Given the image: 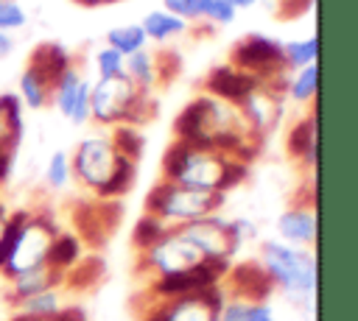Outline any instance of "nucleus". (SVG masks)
Listing matches in <instances>:
<instances>
[{"label": "nucleus", "mask_w": 358, "mask_h": 321, "mask_svg": "<svg viewBox=\"0 0 358 321\" xmlns=\"http://www.w3.org/2000/svg\"><path fill=\"white\" fill-rule=\"evenodd\" d=\"M238 109H241L246 126L252 128V134H255L257 140H263L266 134H271V131L277 128V123H280V117H282V98H280L274 89H268L266 84H260V87H255V89L238 103Z\"/></svg>", "instance_id": "nucleus-12"}, {"label": "nucleus", "mask_w": 358, "mask_h": 321, "mask_svg": "<svg viewBox=\"0 0 358 321\" xmlns=\"http://www.w3.org/2000/svg\"><path fill=\"white\" fill-rule=\"evenodd\" d=\"M70 176L101 201H109L129 193L137 176V162L123 156L109 134H90L70 154Z\"/></svg>", "instance_id": "nucleus-3"}, {"label": "nucleus", "mask_w": 358, "mask_h": 321, "mask_svg": "<svg viewBox=\"0 0 358 321\" xmlns=\"http://www.w3.org/2000/svg\"><path fill=\"white\" fill-rule=\"evenodd\" d=\"M64 285V274L62 271H53L50 265H39L34 271H25L14 279H8V290H6V301L14 304L31 293H39V290H50V288H62Z\"/></svg>", "instance_id": "nucleus-16"}, {"label": "nucleus", "mask_w": 358, "mask_h": 321, "mask_svg": "<svg viewBox=\"0 0 358 321\" xmlns=\"http://www.w3.org/2000/svg\"><path fill=\"white\" fill-rule=\"evenodd\" d=\"M285 145H288V154L299 159L305 167H316V112L291 126Z\"/></svg>", "instance_id": "nucleus-17"}, {"label": "nucleus", "mask_w": 358, "mask_h": 321, "mask_svg": "<svg viewBox=\"0 0 358 321\" xmlns=\"http://www.w3.org/2000/svg\"><path fill=\"white\" fill-rule=\"evenodd\" d=\"M204 17H210L213 22L229 25V22L235 20V8H232V3H229V0H210V8H207V14H204Z\"/></svg>", "instance_id": "nucleus-37"}, {"label": "nucleus", "mask_w": 358, "mask_h": 321, "mask_svg": "<svg viewBox=\"0 0 358 321\" xmlns=\"http://www.w3.org/2000/svg\"><path fill=\"white\" fill-rule=\"evenodd\" d=\"M176 229L199 248V254L207 262H232L235 251L241 248V243L232 234L229 218H221L218 212L215 215H207V218H199L193 223L176 226Z\"/></svg>", "instance_id": "nucleus-10"}, {"label": "nucleus", "mask_w": 358, "mask_h": 321, "mask_svg": "<svg viewBox=\"0 0 358 321\" xmlns=\"http://www.w3.org/2000/svg\"><path fill=\"white\" fill-rule=\"evenodd\" d=\"M249 176V165L238 162L235 156H227L221 151L199 148L182 140H173L162 156V179L204 190V193H229Z\"/></svg>", "instance_id": "nucleus-2"}, {"label": "nucleus", "mask_w": 358, "mask_h": 321, "mask_svg": "<svg viewBox=\"0 0 358 321\" xmlns=\"http://www.w3.org/2000/svg\"><path fill=\"white\" fill-rule=\"evenodd\" d=\"M151 114V95L140 92L126 73L98 78L90 89V120L101 126H140Z\"/></svg>", "instance_id": "nucleus-5"}, {"label": "nucleus", "mask_w": 358, "mask_h": 321, "mask_svg": "<svg viewBox=\"0 0 358 321\" xmlns=\"http://www.w3.org/2000/svg\"><path fill=\"white\" fill-rule=\"evenodd\" d=\"M145 42L148 39H145V33H143L140 25H117V28H112L106 33V47L117 50L123 59L131 56V53H137V50H143Z\"/></svg>", "instance_id": "nucleus-26"}, {"label": "nucleus", "mask_w": 358, "mask_h": 321, "mask_svg": "<svg viewBox=\"0 0 358 321\" xmlns=\"http://www.w3.org/2000/svg\"><path fill=\"white\" fill-rule=\"evenodd\" d=\"M109 137H112L115 148H117L123 156H129V159L137 162V156L143 154V145H145V140H143V134H140L137 126H115Z\"/></svg>", "instance_id": "nucleus-31"}, {"label": "nucleus", "mask_w": 358, "mask_h": 321, "mask_svg": "<svg viewBox=\"0 0 358 321\" xmlns=\"http://www.w3.org/2000/svg\"><path fill=\"white\" fill-rule=\"evenodd\" d=\"M17 98H22L25 106H31V109H42L48 103V98H50V84H48V78L34 64H28L22 70V75H20V95Z\"/></svg>", "instance_id": "nucleus-24"}, {"label": "nucleus", "mask_w": 358, "mask_h": 321, "mask_svg": "<svg viewBox=\"0 0 358 321\" xmlns=\"http://www.w3.org/2000/svg\"><path fill=\"white\" fill-rule=\"evenodd\" d=\"M25 22H28V14L17 0H0V33L17 31Z\"/></svg>", "instance_id": "nucleus-34"}, {"label": "nucleus", "mask_w": 358, "mask_h": 321, "mask_svg": "<svg viewBox=\"0 0 358 321\" xmlns=\"http://www.w3.org/2000/svg\"><path fill=\"white\" fill-rule=\"evenodd\" d=\"M0 151H3V148H0Z\"/></svg>", "instance_id": "nucleus-44"}, {"label": "nucleus", "mask_w": 358, "mask_h": 321, "mask_svg": "<svg viewBox=\"0 0 358 321\" xmlns=\"http://www.w3.org/2000/svg\"><path fill=\"white\" fill-rule=\"evenodd\" d=\"M81 254H84L81 237L73 234V232H59L53 237V243H50V251H48V262L45 265H50L53 271L67 274L70 268H76L81 262Z\"/></svg>", "instance_id": "nucleus-20"}, {"label": "nucleus", "mask_w": 358, "mask_h": 321, "mask_svg": "<svg viewBox=\"0 0 358 321\" xmlns=\"http://www.w3.org/2000/svg\"><path fill=\"white\" fill-rule=\"evenodd\" d=\"M95 67H98V78H115L126 73V59L112 47H101L95 56Z\"/></svg>", "instance_id": "nucleus-33"}, {"label": "nucleus", "mask_w": 358, "mask_h": 321, "mask_svg": "<svg viewBox=\"0 0 358 321\" xmlns=\"http://www.w3.org/2000/svg\"><path fill=\"white\" fill-rule=\"evenodd\" d=\"M207 95L218 98V100H227V103H241L255 87H260L263 81L249 75V73H241L235 70L232 64H221V67H213L210 75H207Z\"/></svg>", "instance_id": "nucleus-15"}, {"label": "nucleus", "mask_w": 358, "mask_h": 321, "mask_svg": "<svg viewBox=\"0 0 358 321\" xmlns=\"http://www.w3.org/2000/svg\"><path fill=\"white\" fill-rule=\"evenodd\" d=\"M28 215H31V209L8 212V209L0 204V268H3V262H6V257H8V251H11V243H14L17 232H20V226L28 221Z\"/></svg>", "instance_id": "nucleus-27"}, {"label": "nucleus", "mask_w": 358, "mask_h": 321, "mask_svg": "<svg viewBox=\"0 0 358 321\" xmlns=\"http://www.w3.org/2000/svg\"><path fill=\"white\" fill-rule=\"evenodd\" d=\"M11 47H14L11 36H8V33H0V56H8V53H11Z\"/></svg>", "instance_id": "nucleus-41"}, {"label": "nucleus", "mask_w": 358, "mask_h": 321, "mask_svg": "<svg viewBox=\"0 0 358 321\" xmlns=\"http://www.w3.org/2000/svg\"><path fill=\"white\" fill-rule=\"evenodd\" d=\"M246 321H277V315H274V310H271L268 301H252Z\"/></svg>", "instance_id": "nucleus-40"}, {"label": "nucleus", "mask_w": 358, "mask_h": 321, "mask_svg": "<svg viewBox=\"0 0 358 321\" xmlns=\"http://www.w3.org/2000/svg\"><path fill=\"white\" fill-rule=\"evenodd\" d=\"M28 64H34V67L48 78V84H50V89H53L56 78L70 67V53H67L62 45L48 42V45H39V47L34 50V56H31Z\"/></svg>", "instance_id": "nucleus-22"}, {"label": "nucleus", "mask_w": 358, "mask_h": 321, "mask_svg": "<svg viewBox=\"0 0 358 321\" xmlns=\"http://www.w3.org/2000/svg\"><path fill=\"white\" fill-rule=\"evenodd\" d=\"M165 232H168V226H165L159 218H154V215L143 212V215L137 218V223H134V232H131V243L137 246V251H143V248H148L154 240H159Z\"/></svg>", "instance_id": "nucleus-30"}, {"label": "nucleus", "mask_w": 358, "mask_h": 321, "mask_svg": "<svg viewBox=\"0 0 358 321\" xmlns=\"http://www.w3.org/2000/svg\"><path fill=\"white\" fill-rule=\"evenodd\" d=\"M316 53H319V39L308 36V39H294L288 45H282V56H285V67H308L316 64Z\"/></svg>", "instance_id": "nucleus-28"}, {"label": "nucleus", "mask_w": 358, "mask_h": 321, "mask_svg": "<svg viewBox=\"0 0 358 321\" xmlns=\"http://www.w3.org/2000/svg\"><path fill=\"white\" fill-rule=\"evenodd\" d=\"M126 75L134 81V87L145 95H151V89L157 87L159 81V64H157V56L148 53L145 47L126 56Z\"/></svg>", "instance_id": "nucleus-21"}, {"label": "nucleus", "mask_w": 358, "mask_h": 321, "mask_svg": "<svg viewBox=\"0 0 358 321\" xmlns=\"http://www.w3.org/2000/svg\"><path fill=\"white\" fill-rule=\"evenodd\" d=\"M232 67L241 73H249L260 81L271 78L274 73L285 70V56H282V45L271 36L263 33H252L241 42H235L232 47Z\"/></svg>", "instance_id": "nucleus-11"}, {"label": "nucleus", "mask_w": 358, "mask_h": 321, "mask_svg": "<svg viewBox=\"0 0 358 321\" xmlns=\"http://www.w3.org/2000/svg\"><path fill=\"white\" fill-rule=\"evenodd\" d=\"M64 296H62V288H50V290H39V293H31L20 301L11 304L14 315H22V318H53L64 310Z\"/></svg>", "instance_id": "nucleus-19"}, {"label": "nucleus", "mask_w": 358, "mask_h": 321, "mask_svg": "<svg viewBox=\"0 0 358 321\" xmlns=\"http://www.w3.org/2000/svg\"><path fill=\"white\" fill-rule=\"evenodd\" d=\"M11 321H87V315H84V310L81 307H64L59 315H53V318H22V315H14Z\"/></svg>", "instance_id": "nucleus-39"}, {"label": "nucleus", "mask_w": 358, "mask_h": 321, "mask_svg": "<svg viewBox=\"0 0 358 321\" xmlns=\"http://www.w3.org/2000/svg\"><path fill=\"white\" fill-rule=\"evenodd\" d=\"M210 8V0H165V11L182 20H196L204 17Z\"/></svg>", "instance_id": "nucleus-35"}, {"label": "nucleus", "mask_w": 358, "mask_h": 321, "mask_svg": "<svg viewBox=\"0 0 358 321\" xmlns=\"http://www.w3.org/2000/svg\"><path fill=\"white\" fill-rule=\"evenodd\" d=\"M140 28H143L145 39H157V42H165L168 36L187 31V20H182V17H173V14H168V11L162 8V11H148V14H145V20L140 22Z\"/></svg>", "instance_id": "nucleus-23"}, {"label": "nucleus", "mask_w": 358, "mask_h": 321, "mask_svg": "<svg viewBox=\"0 0 358 321\" xmlns=\"http://www.w3.org/2000/svg\"><path fill=\"white\" fill-rule=\"evenodd\" d=\"M277 234L282 243L288 246H310L316 243L319 234V223H316V201H302L288 207L280 218H277Z\"/></svg>", "instance_id": "nucleus-14"}, {"label": "nucleus", "mask_w": 358, "mask_h": 321, "mask_svg": "<svg viewBox=\"0 0 358 321\" xmlns=\"http://www.w3.org/2000/svg\"><path fill=\"white\" fill-rule=\"evenodd\" d=\"M221 288L227 296L246 299V301H266L271 296V282L260 262H243V265H229L227 276L221 279Z\"/></svg>", "instance_id": "nucleus-13"}, {"label": "nucleus", "mask_w": 358, "mask_h": 321, "mask_svg": "<svg viewBox=\"0 0 358 321\" xmlns=\"http://www.w3.org/2000/svg\"><path fill=\"white\" fill-rule=\"evenodd\" d=\"M25 123H22V100L14 92L0 95V148L14 151L22 140Z\"/></svg>", "instance_id": "nucleus-18"}, {"label": "nucleus", "mask_w": 358, "mask_h": 321, "mask_svg": "<svg viewBox=\"0 0 358 321\" xmlns=\"http://www.w3.org/2000/svg\"><path fill=\"white\" fill-rule=\"evenodd\" d=\"M260 268L266 271L271 288L282 290L296 304H310L316 296V257L302 246H288L282 240L260 243Z\"/></svg>", "instance_id": "nucleus-4"}, {"label": "nucleus", "mask_w": 358, "mask_h": 321, "mask_svg": "<svg viewBox=\"0 0 358 321\" xmlns=\"http://www.w3.org/2000/svg\"><path fill=\"white\" fill-rule=\"evenodd\" d=\"M90 89H92V84L87 78H81V87H78V95H76V103L70 112V123H76V126L90 123Z\"/></svg>", "instance_id": "nucleus-36"}, {"label": "nucleus", "mask_w": 358, "mask_h": 321, "mask_svg": "<svg viewBox=\"0 0 358 321\" xmlns=\"http://www.w3.org/2000/svg\"><path fill=\"white\" fill-rule=\"evenodd\" d=\"M70 156L64 151H53L50 159H48V167H45V181L48 187L53 190H64L67 181H70Z\"/></svg>", "instance_id": "nucleus-32"}, {"label": "nucleus", "mask_w": 358, "mask_h": 321, "mask_svg": "<svg viewBox=\"0 0 358 321\" xmlns=\"http://www.w3.org/2000/svg\"><path fill=\"white\" fill-rule=\"evenodd\" d=\"M59 234V226L50 215L45 212H31L28 221L20 226L14 243H11V251L0 268V274L6 279H14L25 271H34L39 265L48 262V251H50V243L53 237Z\"/></svg>", "instance_id": "nucleus-7"}, {"label": "nucleus", "mask_w": 358, "mask_h": 321, "mask_svg": "<svg viewBox=\"0 0 358 321\" xmlns=\"http://www.w3.org/2000/svg\"><path fill=\"white\" fill-rule=\"evenodd\" d=\"M316 89H319V67L316 64H308L302 67L291 81H288V95L299 103H308L316 98Z\"/></svg>", "instance_id": "nucleus-29"}, {"label": "nucleus", "mask_w": 358, "mask_h": 321, "mask_svg": "<svg viewBox=\"0 0 358 321\" xmlns=\"http://www.w3.org/2000/svg\"><path fill=\"white\" fill-rule=\"evenodd\" d=\"M78 87H81V73L70 64V67L56 78V84H53V89H50V98H53L56 109H59L67 120H70V112H73V103H76Z\"/></svg>", "instance_id": "nucleus-25"}, {"label": "nucleus", "mask_w": 358, "mask_h": 321, "mask_svg": "<svg viewBox=\"0 0 358 321\" xmlns=\"http://www.w3.org/2000/svg\"><path fill=\"white\" fill-rule=\"evenodd\" d=\"M201 262H207V260L199 254V248L179 229H168L159 240H154L148 248L140 251L137 271L145 274L148 279H157V276L190 271V268H196Z\"/></svg>", "instance_id": "nucleus-8"}, {"label": "nucleus", "mask_w": 358, "mask_h": 321, "mask_svg": "<svg viewBox=\"0 0 358 321\" xmlns=\"http://www.w3.org/2000/svg\"><path fill=\"white\" fill-rule=\"evenodd\" d=\"M229 226H232V234H235L238 243L257 237V226H255L252 218H229Z\"/></svg>", "instance_id": "nucleus-38"}, {"label": "nucleus", "mask_w": 358, "mask_h": 321, "mask_svg": "<svg viewBox=\"0 0 358 321\" xmlns=\"http://www.w3.org/2000/svg\"><path fill=\"white\" fill-rule=\"evenodd\" d=\"M78 3H84V6H101V3H115V0H78Z\"/></svg>", "instance_id": "nucleus-43"}, {"label": "nucleus", "mask_w": 358, "mask_h": 321, "mask_svg": "<svg viewBox=\"0 0 358 321\" xmlns=\"http://www.w3.org/2000/svg\"><path fill=\"white\" fill-rule=\"evenodd\" d=\"M224 193H204V190H190L173 181L159 179L148 195H145V212L159 218L168 229L193 223L199 218L215 215L224 207Z\"/></svg>", "instance_id": "nucleus-6"}, {"label": "nucleus", "mask_w": 358, "mask_h": 321, "mask_svg": "<svg viewBox=\"0 0 358 321\" xmlns=\"http://www.w3.org/2000/svg\"><path fill=\"white\" fill-rule=\"evenodd\" d=\"M227 293L221 285L201 293L165 299V301H140L137 321H218Z\"/></svg>", "instance_id": "nucleus-9"}, {"label": "nucleus", "mask_w": 358, "mask_h": 321, "mask_svg": "<svg viewBox=\"0 0 358 321\" xmlns=\"http://www.w3.org/2000/svg\"><path fill=\"white\" fill-rule=\"evenodd\" d=\"M173 131H176V140H182V142L221 151L227 156H235L243 165H249L260 151V140L246 126L241 109L235 103L218 100L207 92L193 98L176 114Z\"/></svg>", "instance_id": "nucleus-1"}, {"label": "nucleus", "mask_w": 358, "mask_h": 321, "mask_svg": "<svg viewBox=\"0 0 358 321\" xmlns=\"http://www.w3.org/2000/svg\"><path fill=\"white\" fill-rule=\"evenodd\" d=\"M229 3H232V8L238 11V8H249V6H255L257 0H229Z\"/></svg>", "instance_id": "nucleus-42"}]
</instances>
